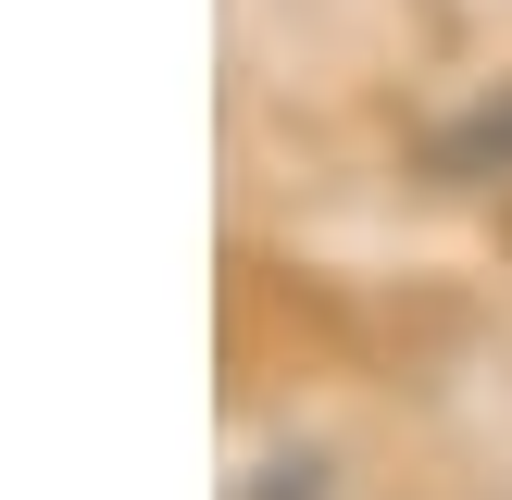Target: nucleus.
Here are the masks:
<instances>
[{
  "instance_id": "nucleus-1",
  "label": "nucleus",
  "mask_w": 512,
  "mask_h": 500,
  "mask_svg": "<svg viewBox=\"0 0 512 500\" xmlns=\"http://www.w3.org/2000/svg\"><path fill=\"white\" fill-rule=\"evenodd\" d=\"M425 175H438V188H512V88L475 100V113H450L438 138H425Z\"/></svg>"
}]
</instances>
